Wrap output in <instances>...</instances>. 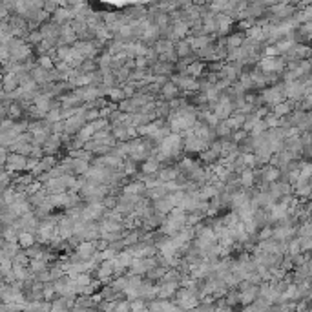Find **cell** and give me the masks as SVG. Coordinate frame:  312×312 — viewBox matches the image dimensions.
Returning <instances> with one entry per match:
<instances>
[{
  "label": "cell",
  "instance_id": "2",
  "mask_svg": "<svg viewBox=\"0 0 312 312\" xmlns=\"http://www.w3.org/2000/svg\"><path fill=\"white\" fill-rule=\"evenodd\" d=\"M122 95H124V93H121V91H119V90H113V91H111V99H115V100H119V99H122Z\"/></svg>",
  "mask_w": 312,
  "mask_h": 312
},
{
  "label": "cell",
  "instance_id": "3",
  "mask_svg": "<svg viewBox=\"0 0 312 312\" xmlns=\"http://www.w3.org/2000/svg\"><path fill=\"white\" fill-rule=\"evenodd\" d=\"M22 243H24V245H26V246H29L31 243H33V241H31V236H28V234H24V236H22Z\"/></svg>",
  "mask_w": 312,
  "mask_h": 312
},
{
  "label": "cell",
  "instance_id": "1",
  "mask_svg": "<svg viewBox=\"0 0 312 312\" xmlns=\"http://www.w3.org/2000/svg\"><path fill=\"white\" fill-rule=\"evenodd\" d=\"M289 106H290V104H279L277 110H276V113H277V115H281V113H289V111H290V108H289Z\"/></svg>",
  "mask_w": 312,
  "mask_h": 312
}]
</instances>
